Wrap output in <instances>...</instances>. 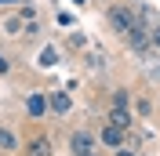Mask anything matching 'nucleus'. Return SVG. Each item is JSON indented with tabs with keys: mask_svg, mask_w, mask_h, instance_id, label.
I'll list each match as a JSON object with an SVG mask.
<instances>
[{
	"mask_svg": "<svg viewBox=\"0 0 160 156\" xmlns=\"http://www.w3.org/2000/svg\"><path fill=\"white\" fill-rule=\"evenodd\" d=\"M26 22H33V18H26V15H11L8 22H4V29H8V37H22V33H26Z\"/></svg>",
	"mask_w": 160,
	"mask_h": 156,
	"instance_id": "nucleus-7",
	"label": "nucleus"
},
{
	"mask_svg": "<svg viewBox=\"0 0 160 156\" xmlns=\"http://www.w3.org/2000/svg\"><path fill=\"white\" fill-rule=\"evenodd\" d=\"M73 4H88V0H73Z\"/></svg>",
	"mask_w": 160,
	"mask_h": 156,
	"instance_id": "nucleus-14",
	"label": "nucleus"
},
{
	"mask_svg": "<svg viewBox=\"0 0 160 156\" xmlns=\"http://www.w3.org/2000/svg\"><path fill=\"white\" fill-rule=\"evenodd\" d=\"M40 66H44V69L55 66V47H44V55H40Z\"/></svg>",
	"mask_w": 160,
	"mask_h": 156,
	"instance_id": "nucleus-10",
	"label": "nucleus"
},
{
	"mask_svg": "<svg viewBox=\"0 0 160 156\" xmlns=\"http://www.w3.org/2000/svg\"><path fill=\"white\" fill-rule=\"evenodd\" d=\"M113 105H128V91H117L113 95Z\"/></svg>",
	"mask_w": 160,
	"mask_h": 156,
	"instance_id": "nucleus-11",
	"label": "nucleus"
},
{
	"mask_svg": "<svg viewBox=\"0 0 160 156\" xmlns=\"http://www.w3.org/2000/svg\"><path fill=\"white\" fill-rule=\"evenodd\" d=\"M26 156H51V138L48 134H37L29 145H26Z\"/></svg>",
	"mask_w": 160,
	"mask_h": 156,
	"instance_id": "nucleus-5",
	"label": "nucleus"
},
{
	"mask_svg": "<svg viewBox=\"0 0 160 156\" xmlns=\"http://www.w3.org/2000/svg\"><path fill=\"white\" fill-rule=\"evenodd\" d=\"M26 113H29L33 120H40L44 113H48V95H40V91H33V95L26 98Z\"/></svg>",
	"mask_w": 160,
	"mask_h": 156,
	"instance_id": "nucleus-4",
	"label": "nucleus"
},
{
	"mask_svg": "<svg viewBox=\"0 0 160 156\" xmlns=\"http://www.w3.org/2000/svg\"><path fill=\"white\" fill-rule=\"evenodd\" d=\"M0 4H15V0H0Z\"/></svg>",
	"mask_w": 160,
	"mask_h": 156,
	"instance_id": "nucleus-15",
	"label": "nucleus"
},
{
	"mask_svg": "<svg viewBox=\"0 0 160 156\" xmlns=\"http://www.w3.org/2000/svg\"><path fill=\"white\" fill-rule=\"evenodd\" d=\"M106 120H109V124H117V127H128V124H131V113H128L124 105H113Z\"/></svg>",
	"mask_w": 160,
	"mask_h": 156,
	"instance_id": "nucleus-8",
	"label": "nucleus"
},
{
	"mask_svg": "<svg viewBox=\"0 0 160 156\" xmlns=\"http://www.w3.org/2000/svg\"><path fill=\"white\" fill-rule=\"evenodd\" d=\"M98 138H102V145H106V149H120V145H124V127H117V124H106Z\"/></svg>",
	"mask_w": 160,
	"mask_h": 156,
	"instance_id": "nucleus-3",
	"label": "nucleus"
},
{
	"mask_svg": "<svg viewBox=\"0 0 160 156\" xmlns=\"http://www.w3.org/2000/svg\"><path fill=\"white\" fill-rule=\"evenodd\" d=\"M69 105H73V102H69L66 91H51V95H48V109H51V113H69Z\"/></svg>",
	"mask_w": 160,
	"mask_h": 156,
	"instance_id": "nucleus-6",
	"label": "nucleus"
},
{
	"mask_svg": "<svg viewBox=\"0 0 160 156\" xmlns=\"http://www.w3.org/2000/svg\"><path fill=\"white\" fill-rule=\"evenodd\" d=\"M149 44H153V47H160V29H153V33H149Z\"/></svg>",
	"mask_w": 160,
	"mask_h": 156,
	"instance_id": "nucleus-12",
	"label": "nucleus"
},
{
	"mask_svg": "<svg viewBox=\"0 0 160 156\" xmlns=\"http://www.w3.org/2000/svg\"><path fill=\"white\" fill-rule=\"evenodd\" d=\"M84 156H98V153H84Z\"/></svg>",
	"mask_w": 160,
	"mask_h": 156,
	"instance_id": "nucleus-16",
	"label": "nucleus"
},
{
	"mask_svg": "<svg viewBox=\"0 0 160 156\" xmlns=\"http://www.w3.org/2000/svg\"><path fill=\"white\" fill-rule=\"evenodd\" d=\"M109 22H113V26H117V29L131 40V44H138V47L146 44V26H142V22L135 18L128 7H109Z\"/></svg>",
	"mask_w": 160,
	"mask_h": 156,
	"instance_id": "nucleus-1",
	"label": "nucleus"
},
{
	"mask_svg": "<svg viewBox=\"0 0 160 156\" xmlns=\"http://www.w3.org/2000/svg\"><path fill=\"white\" fill-rule=\"evenodd\" d=\"M8 69H11V62L4 58V55H0V76H4V73H8Z\"/></svg>",
	"mask_w": 160,
	"mask_h": 156,
	"instance_id": "nucleus-13",
	"label": "nucleus"
},
{
	"mask_svg": "<svg viewBox=\"0 0 160 156\" xmlns=\"http://www.w3.org/2000/svg\"><path fill=\"white\" fill-rule=\"evenodd\" d=\"M15 149V134L11 131H0V153H11Z\"/></svg>",
	"mask_w": 160,
	"mask_h": 156,
	"instance_id": "nucleus-9",
	"label": "nucleus"
},
{
	"mask_svg": "<svg viewBox=\"0 0 160 156\" xmlns=\"http://www.w3.org/2000/svg\"><path fill=\"white\" fill-rule=\"evenodd\" d=\"M69 149L77 156H84V153H95V134H91V131H84V127H80V131H73V138H69Z\"/></svg>",
	"mask_w": 160,
	"mask_h": 156,
	"instance_id": "nucleus-2",
	"label": "nucleus"
}]
</instances>
